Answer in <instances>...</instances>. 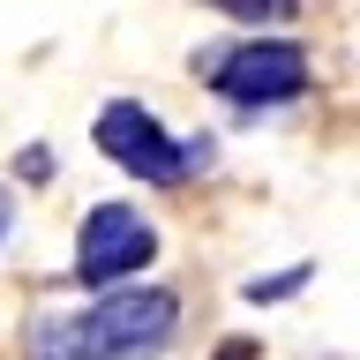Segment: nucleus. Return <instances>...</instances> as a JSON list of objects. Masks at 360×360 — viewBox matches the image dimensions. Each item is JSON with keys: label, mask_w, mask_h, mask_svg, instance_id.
Masks as SVG:
<instances>
[{"label": "nucleus", "mask_w": 360, "mask_h": 360, "mask_svg": "<svg viewBox=\"0 0 360 360\" xmlns=\"http://www.w3.org/2000/svg\"><path fill=\"white\" fill-rule=\"evenodd\" d=\"M180 292L165 285H112L83 308H30L22 360H158L180 338Z\"/></svg>", "instance_id": "1"}, {"label": "nucleus", "mask_w": 360, "mask_h": 360, "mask_svg": "<svg viewBox=\"0 0 360 360\" xmlns=\"http://www.w3.org/2000/svg\"><path fill=\"white\" fill-rule=\"evenodd\" d=\"M195 83L233 112H278L308 98V45L278 38V30H240V38L195 53Z\"/></svg>", "instance_id": "2"}, {"label": "nucleus", "mask_w": 360, "mask_h": 360, "mask_svg": "<svg viewBox=\"0 0 360 360\" xmlns=\"http://www.w3.org/2000/svg\"><path fill=\"white\" fill-rule=\"evenodd\" d=\"M90 143L105 165H120V180H143V188H188L218 158L210 135H173L143 98H105L90 112Z\"/></svg>", "instance_id": "3"}, {"label": "nucleus", "mask_w": 360, "mask_h": 360, "mask_svg": "<svg viewBox=\"0 0 360 360\" xmlns=\"http://www.w3.org/2000/svg\"><path fill=\"white\" fill-rule=\"evenodd\" d=\"M158 225L135 210V202H90L83 225H75V263H68V278L83 292H112V285H135L143 270L158 263Z\"/></svg>", "instance_id": "4"}, {"label": "nucleus", "mask_w": 360, "mask_h": 360, "mask_svg": "<svg viewBox=\"0 0 360 360\" xmlns=\"http://www.w3.org/2000/svg\"><path fill=\"white\" fill-rule=\"evenodd\" d=\"M315 285V263H285V270H263V278H248L240 300H255V308H285L292 292H308Z\"/></svg>", "instance_id": "5"}, {"label": "nucleus", "mask_w": 360, "mask_h": 360, "mask_svg": "<svg viewBox=\"0 0 360 360\" xmlns=\"http://www.w3.org/2000/svg\"><path fill=\"white\" fill-rule=\"evenodd\" d=\"M210 15H225V22H240V30H278L285 15H300L308 0H202Z\"/></svg>", "instance_id": "6"}, {"label": "nucleus", "mask_w": 360, "mask_h": 360, "mask_svg": "<svg viewBox=\"0 0 360 360\" xmlns=\"http://www.w3.org/2000/svg\"><path fill=\"white\" fill-rule=\"evenodd\" d=\"M210 360H255V338H218V353Z\"/></svg>", "instance_id": "7"}, {"label": "nucleus", "mask_w": 360, "mask_h": 360, "mask_svg": "<svg viewBox=\"0 0 360 360\" xmlns=\"http://www.w3.org/2000/svg\"><path fill=\"white\" fill-rule=\"evenodd\" d=\"M8 233H15V195L0 188V248H8Z\"/></svg>", "instance_id": "8"}]
</instances>
